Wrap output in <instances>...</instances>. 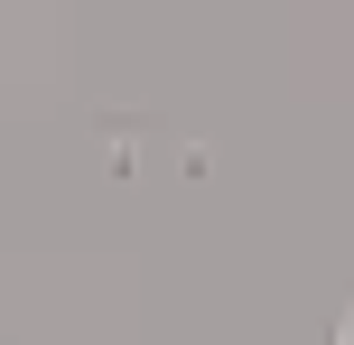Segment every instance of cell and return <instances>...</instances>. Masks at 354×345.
<instances>
[]
</instances>
